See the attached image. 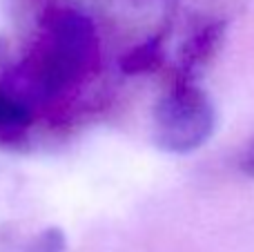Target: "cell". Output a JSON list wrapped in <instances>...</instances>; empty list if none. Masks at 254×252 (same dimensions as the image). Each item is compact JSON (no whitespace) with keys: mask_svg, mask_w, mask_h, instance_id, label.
I'll list each match as a JSON object with an SVG mask.
<instances>
[{"mask_svg":"<svg viewBox=\"0 0 254 252\" xmlns=\"http://www.w3.org/2000/svg\"><path fill=\"white\" fill-rule=\"evenodd\" d=\"M96 31L85 13L56 9L43 22V36L27 58L22 76L38 98H52L71 87L92 65Z\"/></svg>","mask_w":254,"mask_h":252,"instance_id":"1","label":"cell"},{"mask_svg":"<svg viewBox=\"0 0 254 252\" xmlns=\"http://www.w3.org/2000/svg\"><path fill=\"white\" fill-rule=\"evenodd\" d=\"M216 127V110L201 87L181 80L163 94L154 110V141L170 154H188L210 141Z\"/></svg>","mask_w":254,"mask_h":252,"instance_id":"2","label":"cell"},{"mask_svg":"<svg viewBox=\"0 0 254 252\" xmlns=\"http://www.w3.org/2000/svg\"><path fill=\"white\" fill-rule=\"evenodd\" d=\"M29 107L16 92L0 87V136H16L29 125Z\"/></svg>","mask_w":254,"mask_h":252,"instance_id":"3","label":"cell"},{"mask_svg":"<svg viewBox=\"0 0 254 252\" xmlns=\"http://www.w3.org/2000/svg\"><path fill=\"white\" fill-rule=\"evenodd\" d=\"M27 252H65V235L56 228H49L31 241Z\"/></svg>","mask_w":254,"mask_h":252,"instance_id":"4","label":"cell"},{"mask_svg":"<svg viewBox=\"0 0 254 252\" xmlns=\"http://www.w3.org/2000/svg\"><path fill=\"white\" fill-rule=\"evenodd\" d=\"M158 58V49L154 45H145V47L136 49L127 56L125 61V69L127 71H140V69H147L149 65L154 67V61Z\"/></svg>","mask_w":254,"mask_h":252,"instance_id":"5","label":"cell"},{"mask_svg":"<svg viewBox=\"0 0 254 252\" xmlns=\"http://www.w3.org/2000/svg\"><path fill=\"white\" fill-rule=\"evenodd\" d=\"M241 170L248 174V177L254 179V138L248 143V147L241 154Z\"/></svg>","mask_w":254,"mask_h":252,"instance_id":"6","label":"cell"}]
</instances>
